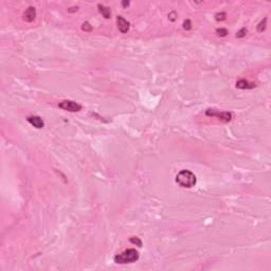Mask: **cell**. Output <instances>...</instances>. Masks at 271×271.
I'll return each instance as SVG.
<instances>
[{
	"label": "cell",
	"instance_id": "1",
	"mask_svg": "<svg viewBox=\"0 0 271 271\" xmlns=\"http://www.w3.org/2000/svg\"><path fill=\"white\" fill-rule=\"evenodd\" d=\"M176 182L179 184L180 186L182 188H193L195 186L197 180H196V176H195L191 171H188V170H184V171H181L179 174L176 176Z\"/></svg>",
	"mask_w": 271,
	"mask_h": 271
},
{
	"label": "cell",
	"instance_id": "2",
	"mask_svg": "<svg viewBox=\"0 0 271 271\" xmlns=\"http://www.w3.org/2000/svg\"><path fill=\"white\" fill-rule=\"evenodd\" d=\"M139 259V252L136 249H127L123 251L122 253L118 254L115 257V263L117 264H130L135 263Z\"/></svg>",
	"mask_w": 271,
	"mask_h": 271
},
{
	"label": "cell",
	"instance_id": "3",
	"mask_svg": "<svg viewBox=\"0 0 271 271\" xmlns=\"http://www.w3.org/2000/svg\"><path fill=\"white\" fill-rule=\"evenodd\" d=\"M58 107L63 110H66V111H71V112H75V111H80L82 109V105L74 101L70 100H65L62 101L60 103L58 104Z\"/></svg>",
	"mask_w": 271,
	"mask_h": 271
},
{
	"label": "cell",
	"instance_id": "4",
	"mask_svg": "<svg viewBox=\"0 0 271 271\" xmlns=\"http://www.w3.org/2000/svg\"><path fill=\"white\" fill-rule=\"evenodd\" d=\"M206 115L209 117H214V118H218L219 120L224 122H230L232 120V115L230 112H219L218 110L215 109H208L206 111Z\"/></svg>",
	"mask_w": 271,
	"mask_h": 271
},
{
	"label": "cell",
	"instance_id": "5",
	"mask_svg": "<svg viewBox=\"0 0 271 271\" xmlns=\"http://www.w3.org/2000/svg\"><path fill=\"white\" fill-rule=\"evenodd\" d=\"M117 24H118L119 31H120L121 33L125 34V33L128 32L130 24H129V22L125 19V18H123L122 16H118V17H117Z\"/></svg>",
	"mask_w": 271,
	"mask_h": 271
},
{
	"label": "cell",
	"instance_id": "6",
	"mask_svg": "<svg viewBox=\"0 0 271 271\" xmlns=\"http://www.w3.org/2000/svg\"><path fill=\"white\" fill-rule=\"evenodd\" d=\"M27 120L32 126H34L35 128H38V129H40V128H42V127L44 126V121H42V119H41L40 117H37V115L28 117Z\"/></svg>",
	"mask_w": 271,
	"mask_h": 271
},
{
	"label": "cell",
	"instance_id": "7",
	"mask_svg": "<svg viewBox=\"0 0 271 271\" xmlns=\"http://www.w3.org/2000/svg\"><path fill=\"white\" fill-rule=\"evenodd\" d=\"M22 17H24V20H26L27 22H32V21H34V19L36 18L35 8H33V6H29V8L26 10V12L24 13Z\"/></svg>",
	"mask_w": 271,
	"mask_h": 271
},
{
	"label": "cell",
	"instance_id": "8",
	"mask_svg": "<svg viewBox=\"0 0 271 271\" xmlns=\"http://www.w3.org/2000/svg\"><path fill=\"white\" fill-rule=\"evenodd\" d=\"M255 87V84L253 83H249L246 80H239L236 83V88L239 89H252Z\"/></svg>",
	"mask_w": 271,
	"mask_h": 271
},
{
	"label": "cell",
	"instance_id": "9",
	"mask_svg": "<svg viewBox=\"0 0 271 271\" xmlns=\"http://www.w3.org/2000/svg\"><path fill=\"white\" fill-rule=\"evenodd\" d=\"M97 8H99V11H100L101 14L103 15V17H105L106 19L110 18V16H111V11H110L109 8H106V6H102V4H99Z\"/></svg>",
	"mask_w": 271,
	"mask_h": 271
},
{
	"label": "cell",
	"instance_id": "10",
	"mask_svg": "<svg viewBox=\"0 0 271 271\" xmlns=\"http://www.w3.org/2000/svg\"><path fill=\"white\" fill-rule=\"evenodd\" d=\"M266 24H267V18H264V20L261 21L258 24V26H257V31H258L259 33L263 32V31L266 29Z\"/></svg>",
	"mask_w": 271,
	"mask_h": 271
},
{
	"label": "cell",
	"instance_id": "11",
	"mask_svg": "<svg viewBox=\"0 0 271 271\" xmlns=\"http://www.w3.org/2000/svg\"><path fill=\"white\" fill-rule=\"evenodd\" d=\"M216 33H217L219 36H227L228 30L227 29H224V28H220V29L216 30Z\"/></svg>",
	"mask_w": 271,
	"mask_h": 271
},
{
	"label": "cell",
	"instance_id": "12",
	"mask_svg": "<svg viewBox=\"0 0 271 271\" xmlns=\"http://www.w3.org/2000/svg\"><path fill=\"white\" fill-rule=\"evenodd\" d=\"M82 29L85 31V32H90L92 30V27L90 26V24L89 22H84L83 24V26H82Z\"/></svg>",
	"mask_w": 271,
	"mask_h": 271
},
{
	"label": "cell",
	"instance_id": "13",
	"mask_svg": "<svg viewBox=\"0 0 271 271\" xmlns=\"http://www.w3.org/2000/svg\"><path fill=\"white\" fill-rule=\"evenodd\" d=\"M183 29L184 30H191L192 29V24H191V20H190V19L184 20V22H183Z\"/></svg>",
	"mask_w": 271,
	"mask_h": 271
},
{
	"label": "cell",
	"instance_id": "14",
	"mask_svg": "<svg viewBox=\"0 0 271 271\" xmlns=\"http://www.w3.org/2000/svg\"><path fill=\"white\" fill-rule=\"evenodd\" d=\"M246 33H247V29L246 28H243L239 32L236 33V37H238V38H240V37H244L245 35H246Z\"/></svg>",
	"mask_w": 271,
	"mask_h": 271
},
{
	"label": "cell",
	"instance_id": "15",
	"mask_svg": "<svg viewBox=\"0 0 271 271\" xmlns=\"http://www.w3.org/2000/svg\"><path fill=\"white\" fill-rule=\"evenodd\" d=\"M215 18H216V20H218V21L224 20V19H226V14H224V13H217V14L215 15Z\"/></svg>",
	"mask_w": 271,
	"mask_h": 271
},
{
	"label": "cell",
	"instance_id": "16",
	"mask_svg": "<svg viewBox=\"0 0 271 271\" xmlns=\"http://www.w3.org/2000/svg\"><path fill=\"white\" fill-rule=\"evenodd\" d=\"M130 242L133 243V244H137L139 247H142V242L138 237H131V238H130Z\"/></svg>",
	"mask_w": 271,
	"mask_h": 271
},
{
	"label": "cell",
	"instance_id": "17",
	"mask_svg": "<svg viewBox=\"0 0 271 271\" xmlns=\"http://www.w3.org/2000/svg\"><path fill=\"white\" fill-rule=\"evenodd\" d=\"M176 16H177V14L175 12L170 13V15H168V17H170V19H171L172 21H174L175 19H176Z\"/></svg>",
	"mask_w": 271,
	"mask_h": 271
},
{
	"label": "cell",
	"instance_id": "18",
	"mask_svg": "<svg viewBox=\"0 0 271 271\" xmlns=\"http://www.w3.org/2000/svg\"><path fill=\"white\" fill-rule=\"evenodd\" d=\"M122 4H123V6H129V2H128V1H127V2L126 1H124V2H122Z\"/></svg>",
	"mask_w": 271,
	"mask_h": 271
}]
</instances>
